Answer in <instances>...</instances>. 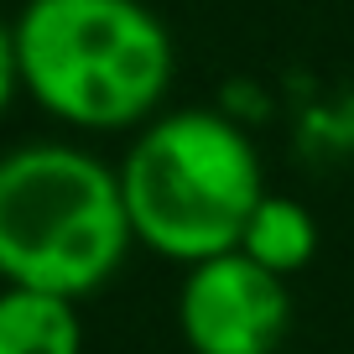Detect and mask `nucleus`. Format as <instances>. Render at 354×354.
Wrapping results in <instances>:
<instances>
[{
  "instance_id": "nucleus-1",
  "label": "nucleus",
  "mask_w": 354,
  "mask_h": 354,
  "mask_svg": "<svg viewBox=\"0 0 354 354\" xmlns=\"http://www.w3.org/2000/svg\"><path fill=\"white\" fill-rule=\"evenodd\" d=\"M21 94L73 131H141L177 73L167 21L146 0H26L16 16Z\"/></svg>"
},
{
  "instance_id": "nucleus-2",
  "label": "nucleus",
  "mask_w": 354,
  "mask_h": 354,
  "mask_svg": "<svg viewBox=\"0 0 354 354\" xmlns=\"http://www.w3.org/2000/svg\"><path fill=\"white\" fill-rule=\"evenodd\" d=\"M136 250L120 172L73 141L0 151V281L94 297Z\"/></svg>"
},
{
  "instance_id": "nucleus-3",
  "label": "nucleus",
  "mask_w": 354,
  "mask_h": 354,
  "mask_svg": "<svg viewBox=\"0 0 354 354\" xmlns=\"http://www.w3.org/2000/svg\"><path fill=\"white\" fill-rule=\"evenodd\" d=\"M115 172L136 245L172 266L234 250L266 193L255 141L219 110L151 115Z\"/></svg>"
},
{
  "instance_id": "nucleus-4",
  "label": "nucleus",
  "mask_w": 354,
  "mask_h": 354,
  "mask_svg": "<svg viewBox=\"0 0 354 354\" xmlns=\"http://www.w3.org/2000/svg\"><path fill=\"white\" fill-rule=\"evenodd\" d=\"M177 333L188 354H277L292 333V281L224 250L183 266Z\"/></svg>"
},
{
  "instance_id": "nucleus-5",
  "label": "nucleus",
  "mask_w": 354,
  "mask_h": 354,
  "mask_svg": "<svg viewBox=\"0 0 354 354\" xmlns=\"http://www.w3.org/2000/svg\"><path fill=\"white\" fill-rule=\"evenodd\" d=\"M0 354H84L78 297L0 281Z\"/></svg>"
},
{
  "instance_id": "nucleus-6",
  "label": "nucleus",
  "mask_w": 354,
  "mask_h": 354,
  "mask_svg": "<svg viewBox=\"0 0 354 354\" xmlns=\"http://www.w3.org/2000/svg\"><path fill=\"white\" fill-rule=\"evenodd\" d=\"M234 250H245L255 266H266V271L292 281L318 255V219H313V209L302 198H287V193L266 188L261 203L250 209V219H245V234Z\"/></svg>"
},
{
  "instance_id": "nucleus-7",
  "label": "nucleus",
  "mask_w": 354,
  "mask_h": 354,
  "mask_svg": "<svg viewBox=\"0 0 354 354\" xmlns=\"http://www.w3.org/2000/svg\"><path fill=\"white\" fill-rule=\"evenodd\" d=\"M21 94V63H16V26L0 21V115L16 104Z\"/></svg>"
}]
</instances>
